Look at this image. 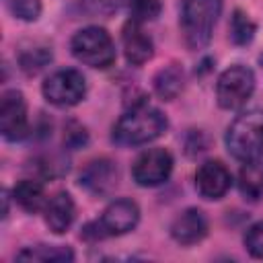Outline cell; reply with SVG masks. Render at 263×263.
<instances>
[{
  "mask_svg": "<svg viewBox=\"0 0 263 263\" xmlns=\"http://www.w3.org/2000/svg\"><path fill=\"white\" fill-rule=\"evenodd\" d=\"M168 127L166 117L146 105L140 103L134 109H129L113 127V142L119 146H140L148 144L156 138H160Z\"/></svg>",
  "mask_w": 263,
  "mask_h": 263,
  "instance_id": "1",
  "label": "cell"
},
{
  "mask_svg": "<svg viewBox=\"0 0 263 263\" xmlns=\"http://www.w3.org/2000/svg\"><path fill=\"white\" fill-rule=\"evenodd\" d=\"M226 146L242 162L257 160L263 154V111L249 109L240 113L226 132Z\"/></svg>",
  "mask_w": 263,
  "mask_h": 263,
  "instance_id": "2",
  "label": "cell"
},
{
  "mask_svg": "<svg viewBox=\"0 0 263 263\" xmlns=\"http://www.w3.org/2000/svg\"><path fill=\"white\" fill-rule=\"evenodd\" d=\"M222 12V0H185L181 10V31L191 49L210 43L216 21Z\"/></svg>",
  "mask_w": 263,
  "mask_h": 263,
  "instance_id": "3",
  "label": "cell"
},
{
  "mask_svg": "<svg viewBox=\"0 0 263 263\" xmlns=\"http://www.w3.org/2000/svg\"><path fill=\"white\" fill-rule=\"evenodd\" d=\"M70 49L74 58L90 68H109L115 62V45L111 35L101 27H86L80 29L72 41Z\"/></svg>",
  "mask_w": 263,
  "mask_h": 263,
  "instance_id": "4",
  "label": "cell"
},
{
  "mask_svg": "<svg viewBox=\"0 0 263 263\" xmlns=\"http://www.w3.org/2000/svg\"><path fill=\"white\" fill-rule=\"evenodd\" d=\"M255 90V74L247 66H230L224 70L216 84L218 105L222 109H240Z\"/></svg>",
  "mask_w": 263,
  "mask_h": 263,
  "instance_id": "5",
  "label": "cell"
},
{
  "mask_svg": "<svg viewBox=\"0 0 263 263\" xmlns=\"http://www.w3.org/2000/svg\"><path fill=\"white\" fill-rule=\"evenodd\" d=\"M43 97L55 107H72L78 105L86 95V80L78 70H60L45 78Z\"/></svg>",
  "mask_w": 263,
  "mask_h": 263,
  "instance_id": "6",
  "label": "cell"
},
{
  "mask_svg": "<svg viewBox=\"0 0 263 263\" xmlns=\"http://www.w3.org/2000/svg\"><path fill=\"white\" fill-rule=\"evenodd\" d=\"M171 171H173V156L164 148H150L142 152L132 166L134 181L142 187H156L164 183L171 177Z\"/></svg>",
  "mask_w": 263,
  "mask_h": 263,
  "instance_id": "7",
  "label": "cell"
},
{
  "mask_svg": "<svg viewBox=\"0 0 263 263\" xmlns=\"http://www.w3.org/2000/svg\"><path fill=\"white\" fill-rule=\"evenodd\" d=\"M0 132L4 140H23L29 132L27 103L21 90H6L0 99Z\"/></svg>",
  "mask_w": 263,
  "mask_h": 263,
  "instance_id": "8",
  "label": "cell"
},
{
  "mask_svg": "<svg viewBox=\"0 0 263 263\" xmlns=\"http://www.w3.org/2000/svg\"><path fill=\"white\" fill-rule=\"evenodd\" d=\"M140 220V208L136 201L132 199H115L111 201L103 216L95 222L99 228L101 238L105 236H119V234H127L129 230L136 228Z\"/></svg>",
  "mask_w": 263,
  "mask_h": 263,
  "instance_id": "9",
  "label": "cell"
},
{
  "mask_svg": "<svg viewBox=\"0 0 263 263\" xmlns=\"http://www.w3.org/2000/svg\"><path fill=\"white\" fill-rule=\"evenodd\" d=\"M230 171L220 160H205L195 173V187L205 199H220L230 189Z\"/></svg>",
  "mask_w": 263,
  "mask_h": 263,
  "instance_id": "10",
  "label": "cell"
},
{
  "mask_svg": "<svg viewBox=\"0 0 263 263\" xmlns=\"http://www.w3.org/2000/svg\"><path fill=\"white\" fill-rule=\"evenodd\" d=\"M117 179H119L117 166L107 158L88 162V166L80 173V185L95 195H107L109 191H113Z\"/></svg>",
  "mask_w": 263,
  "mask_h": 263,
  "instance_id": "11",
  "label": "cell"
},
{
  "mask_svg": "<svg viewBox=\"0 0 263 263\" xmlns=\"http://www.w3.org/2000/svg\"><path fill=\"white\" fill-rule=\"evenodd\" d=\"M208 234V218L201 210L189 208L181 212L171 224V236L179 245H195Z\"/></svg>",
  "mask_w": 263,
  "mask_h": 263,
  "instance_id": "12",
  "label": "cell"
},
{
  "mask_svg": "<svg viewBox=\"0 0 263 263\" xmlns=\"http://www.w3.org/2000/svg\"><path fill=\"white\" fill-rule=\"evenodd\" d=\"M121 43H123V51H125L127 62L134 64V66L146 64L154 53L152 39L144 33L142 25L136 23V21L125 23V27L121 31Z\"/></svg>",
  "mask_w": 263,
  "mask_h": 263,
  "instance_id": "13",
  "label": "cell"
},
{
  "mask_svg": "<svg viewBox=\"0 0 263 263\" xmlns=\"http://www.w3.org/2000/svg\"><path fill=\"white\" fill-rule=\"evenodd\" d=\"M74 214H76V208H74V201H72L70 193L60 191L45 205V224L49 226L51 232L62 234L72 226Z\"/></svg>",
  "mask_w": 263,
  "mask_h": 263,
  "instance_id": "14",
  "label": "cell"
},
{
  "mask_svg": "<svg viewBox=\"0 0 263 263\" xmlns=\"http://www.w3.org/2000/svg\"><path fill=\"white\" fill-rule=\"evenodd\" d=\"M12 197L25 212H31V214L39 212L45 205V189L39 181H33V179H25L16 183L12 189Z\"/></svg>",
  "mask_w": 263,
  "mask_h": 263,
  "instance_id": "15",
  "label": "cell"
},
{
  "mask_svg": "<svg viewBox=\"0 0 263 263\" xmlns=\"http://www.w3.org/2000/svg\"><path fill=\"white\" fill-rule=\"evenodd\" d=\"M238 187L245 197L261 199L263 197V162L249 160L238 173Z\"/></svg>",
  "mask_w": 263,
  "mask_h": 263,
  "instance_id": "16",
  "label": "cell"
},
{
  "mask_svg": "<svg viewBox=\"0 0 263 263\" xmlns=\"http://www.w3.org/2000/svg\"><path fill=\"white\" fill-rule=\"evenodd\" d=\"M183 80H185L183 70L175 64H171V66L158 70V74L154 76V90L160 99L171 101L183 90Z\"/></svg>",
  "mask_w": 263,
  "mask_h": 263,
  "instance_id": "17",
  "label": "cell"
},
{
  "mask_svg": "<svg viewBox=\"0 0 263 263\" xmlns=\"http://www.w3.org/2000/svg\"><path fill=\"white\" fill-rule=\"evenodd\" d=\"M16 259H21V261L66 263V261L74 259V253L68 247H60V245H35V247H27L25 251H21L16 255Z\"/></svg>",
  "mask_w": 263,
  "mask_h": 263,
  "instance_id": "18",
  "label": "cell"
},
{
  "mask_svg": "<svg viewBox=\"0 0 263 263\" xmlns=\"http://www.w3.org/2000/svg\"><path fill=\"white\" fill-rule=\"evenodd\" d=\"M255 37V23L242 10H234L230 18V39L236 45H247Z\"/></svg>",
  "mask_w": 263,
  "mask_h": 263,
  "instance_id": "19",
  "label": "cell"
},
{
  "mask_svg": "<svg viewBox=\"0 0 263 263\" xmlns=\"http://www.w3.org/2000/svg\"><path fill=\"white\" fill-rule=\"evenodd\" d=\"M129 12H132V21L140 25L146 21H154L160 14V0H132Z\"/></svg>",
  "mask_w": 263,
  "mask_h": 263,
  "instance_id": "20",
  "label": "cell"
},
{
  "mask_svg": "<svg viewBox=\"0 0 263 263\" xmlns=\"http://www.w3.org/2000/svg\"><path fill=\"white\" fill-rule=\"evenodd\" d=\"M49 60H51V51H47L45 47H39V49H33V51H27V53L21 55V68H23L27 74H35V72H39Z\"/></svg>",
  "mask_w": 263,
  "mask_h": 263,
  "instance_id": "21",
  "label": "cell"
},
{
  "mask_svg": "<svg viewBox=\"0 0 263 263\" xmlns=\"http://www.w3.org/2000/svg\"><path fill=\"white\" fill-rule=\"evenodd\" d=\"M10 10L21 21H37L41 14V0H8Z\"/></svg>",
  "mask_w": 263,
  "mask_h": 263,
  "instance_id": "22",
  "label": "cell"
},
{
  "mask_svg": "<svg viewBox=\"0 0 263 263\" xmlns=\"http://www.w3.org/2000/svg\"><path fill=\"white\" fill-rule=\"evenodd\" d=\"M245 247L247 251L257 257V259H263V222H257L253 224L247 232H245Z\"/></svg>",
  "mask_w": 263,
  "mask_h": 263,
  "instance_id": "23",
  "label": "cell"
},
{
  "mask_svg": "<svg viewBox=\"0 0 263 263\" xmlns=\"http://www.w3.org/2000/svg\"><path fill=\"white\" fill-rule=\"evenodd\" d=\"M132 0H84V6L92 12V14H111L115 10H119L121 6L129 4Z\"/></svg>",
  "mask_w": 263,
  "mask_h": 263,
  "instance_id": "24",
  "label": "cell"
},
{
  "mask_svg": "<svg viewBox=\"0 0 263 263\" xmlns=\"http://www.w3.org/2000/svg\"><path fill=\"white\" fill-rule=\"evenodd\" d=\"M66 142L70 144V146H74V148H78V146H82V144H86V132H84V127H80L78 123H68V127H66Z\"/></svg>",
  "mask_w": 263,
  "mask_h": 263,
  "instance_id": "25",
  "label": "cell"
}]
</instances>
